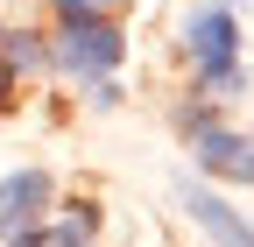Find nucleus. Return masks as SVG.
<instances>
[{
	"mask_svg": "<svg viewBox=\"0 0 254 247\" xmlns=\"http://www.w3.org/2000/svg\"><path fill=\"white\" fill-rule=\"evenodd\" d=\"M57 64L78 71V78H106L120 64V36L106 21H92V14H71V28L57 36Z\"/></svg>",
	"mask_w": 254,
	"mask_h": 247,
	"instance_id": "f257e3e1",
	"label": "nucleus"
},
{
	"mask_svg": "<svg viewBox=\"0 0 254 247\" xmlns=\"http://www.w3.org/2000/svg\"><path fill=\"white\" fill-rule=\"evenodd\" d=\"M184 43H190V57L212 71V85L226 78V64H233V21H226V14H190Z\"/></svg>",
	"mask_w": 254,
	"mask_h": 247,
	"instance_id": "f03ea898",
	"label": "nucleus"
},
{
	"mask_svg": "<svg viewBox=\"0 0 254 247\" xmlns=\"http://www.w3.org/2000/svg\"><path fill=\"white\" fill-rule=\"evenodd\" d=\"M43 198H50V177H43V170L7 177V184H0V233H21V226L43 212Z\"/></svg>",
	"mask_w": 254,
	"mask_h": 247,
	"instance_id": "7ed1b4c3",
	"label": "nucleus"
},
{
	"mask_svg": "<svg viewBox=\"0 0 254 247\" xmlns=\"http://www.w3.org/2000/svg\"><path fill=\"white\" fill-rule=\"evenodd\" d=\"M198 163L219 170V177H233V184H254V141H240V134H198Z\"/></svg>",
	"mask_w": 254,
	"mask_h": 247,
	"instance_id": "20e7f679",
	"label": "nucleus"
},
{
	"mask_svg": "<svg viewBox=\"0 0 254 247\" xmlns=\"http://www.w3.org/2000/svg\"><path fill=\"white\" fill-rule=\"evenodd\" d=\"M184 205H190V219H198V226H212V233H219V247H254V233H247V226H240V219H233V212L219 205L212 191H184Z\"/></svg>",
	"mask_w": 254,
	"mask_h": 247,
	"instance_id": "39448f33",
	"label": "nucleus"
},
{
	"mask_svg": "<svg viewBox=\"0 0 254 247\" xmlns=\"http://www.w3.org/2000/svg\"><path fill=\"white\" fill-rule=\"evenodd\" d=\"M14 247H85V226H50V233H21Z\"/></svg>",
	"mask_w": 254,
	"mask_h": 247,
	"instance_id": "423d86ee",
	"label": "nucleus"
},
{
	"mask_svg": "<svg viewBox=\"0 0 254 247\" xmlns=\"http://www.w3.org/2000/svg\"><path fill=\"white\" fill-rule=\"evenodd\" d=\"M92 7H99V0H64V14H92Z\"/></svg>",
	"mask_w": 254,
	"mask_h": 247,
	"instance_id": "0eeeda50",
	"label": "nucleus"
},
{
	"mask_svg": "<svg viewBox=\"0 0 254 247\" xmlns=\"http://www.w3.org/2000/svg\"><path fill=\"white\" fill-rule=\"evenodd\" d=\"M0 92H7V64H0Z\"/></svg>",
	"mask_w": 254,
	"mask_h": 247,
	"instance_id": "6e6552de",
	"label": "nucleus"
}]
</instances>
